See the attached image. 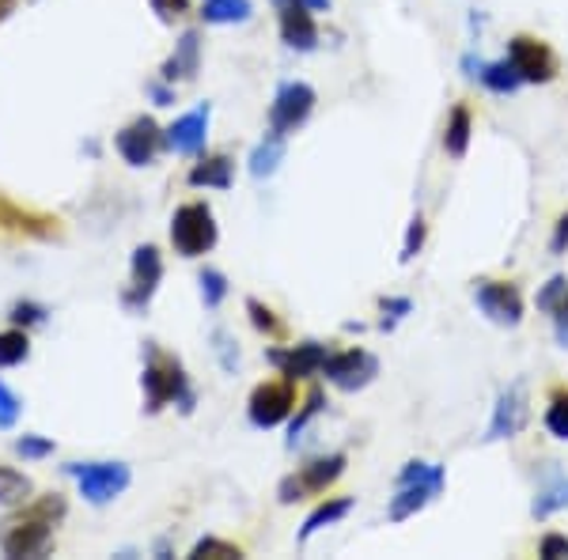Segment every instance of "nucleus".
Wrapping results in <instances>:
<instances>
[{
    "mask_svg": "<svg viewBox=\"0 0 568 560\" xmlns=\"http://www.w3.org/2000/svg\"><path fill=\"white\" fill-rule=\"evenodd\" d=\"M69 503L61 492L31 496L27 503H20L15 515H8L0 523V549L4 557H46L53 546V531L65 519Z\"/></svg>",
    "mask_w": 568,
    "mask_h": 560,
    "instance_id": "obj_1",
    "label": "nucleus"
},
{
    "mask_svg": "<svg viewBox=\"0 0 568 560\" xmlns=\"http://www.w3.org/2000/svg\"><path fill=\"white\" fill-rule=\"evenodd\" d=\"M141 390H144V410L159 413L167 405H179L182 413H194V387L182 367L179 356L164 352L156 341L144 345V372H141Z\"/></svg>",
    "mask_w": 568,
    "mask_h": 560,
    "instance_id": "obj_2",
    "label": "nucleus"
},
{
    "mask_svg": "<svg viewBox=\"0 0 568 560\" xmlns=\"http://www.w3.org/2000/svg\"><path fill=\"white\" fill-rule=\"evenodd\" d=\"M447 485V474L439 462H425V459H413L406 462V470L398 474V492L390 496V508L387 519L390 523H406L413 519L418 511H425Z\"/></svg>",
    "mask_w": 568,
    "mask_h": 560,
    "instance_id": "obj_3",
    "label": "nucleus"
},
{
    "mask_svg": "<svg viewBox=\"0 0 568 560\" xmlns=\"http://www.w3.org/2000/svg\"><path fill=\"white\" fill-rule=\"evenodd\" d=\"M216 239H220L216 216L205 202H186L174 209V216H171L174 254H182V258H202V254H209L216 246Z\"/></svg>",
    "mask_w": 568,
    "mask_h": 560,
    "instance_id": "obj_4",
    "label": "nucleus"
},
{
    "mask_svg": "<svg viewBox=\"0 0 568 560\" xmlns=\"http://www.w3.org/2000/svg\"><path fill=\"white\" fill-rule=\"evenodd\" d=\"M65 470L76 477L80 496H84L87 503H95V508L118 500L133 482L125 462H72V466H65Z\"/></svg>",
    "mask_w": 568,
    "mask_h": 560,
    "instance_id": "obj_5",
    "label": "nucleus"
},
{
    "mask_svg": "<svg viewBox=\"0 0 568 560\" xmlns=\"http://www.w3.org/2000/svg\"><path fill=\"white\" fill-rule=\"evenodd\" d=\"M346 462H349L346 454H323V459H311L300 474L285 477L281 489H277V500L295 503V500H303V496H323L341 474H346Z\"/></svg>",
    "mask_w": 568,
    "mask_h": 560,
    "instance_id": "obj_6",
    "label": "nucleus"
},
{
    "mask_svg": "<svg viewBox=\"0 0 568 560\" xmlns=\"http://www.w3.org/2000/svg\"><path fill=\"white\" fill-rule=\"evenodd\" d=\"M295 410V382L292 379H269L258 382L246 402V417H251L254 428H277L292 417Z\"/></svg>",
    "mask_w": 568,
    "mask_h": 560,
    "instance_id": "obj_7",
    "label": "nucleus"
},
{
    "mask_svg": "<svg viewBox=\"0 0 568 560\" xmlns=\"http://www.w3.org/2000/svg\"><path fill=\"white\" fill-rule=\"evenodd\" d=\"M159 280H164V254H159L152 243H141L137 251H133L130 288H125V295H122L125 311H133V315H141V311L152 303V295H156Z\"/></svg>",
    "mask_w": 568,
    "mask_h": 560,
    "instance_id": "obj_8",
    "label": "nucleus"
},
{
    "mask_svg": "<svg viewBox=\"0 0 568 560\" xmlns=\"http://www.w3.org/2000/svg\"><path fill=\"white\" fill-rule=\"evenodd\" d=\"M323 375H326V382H334L338 390L356 394V390H364L367 382H375V375H379V360H375L367 349L330 352L323 364Z\"/></svg>",
    "mask_w": 568,
    "mask_h": 560,
    "instance_id": "obj_9",
    "label": "nucleus"
},
{
    "mask_svg": "<svg viewBox=\"0 0 568 560\" xmlns=\"http://www.w3.org/2000/svg\"><path fill=\"white\" fill-rule=\"evenodd\" d=\"M508 61L516 65L523 84H554L557 80V53L542 38L516 35L508 42Z\"/></svg>",
    "mask_w": 568,
    "mask_h": 560,
    "instance_id": "obj_10",
    "label": "nucleus"
},
{
    "mask_svg": "<svg viewBox=\"0 0 568 560\" xmlns=\"http://www.w3.org/2000/svg\"><path fill=\"white\" fill-rule=\"evenodd\" d=\"M315 110V87L303 84V80H288V84L277 87L274 107H269V130L277 133H295Z\"/></svg>",
    "mask_w": 568,
    "mask_h": 560,
    "instance_id": "obj_11",
    "label": "nucleus"
},
{
    "mask_svg": "<svg viewBox=\"0 0 568 560\" xmlns=\"http://www.w3.org/2000/svg\"><path fill=\"white\" fill-rule=\"evenodd\" d=\"M474 303L490 322L519 326L523 322V295L508 280H474Z\"/></svg>",
    "mask_w": 568,
    "mask_h": 560,
    "instance_id": "obj_12",
    "label": "nucleus"
},
{
    "mask_svg": "<svg viewBox=\"0 0 568 560\" xmlns=\"http://www.w3.org/2000/svg\"><path fill=\"white\" fill-rule=\"evenodd\" d=\"M527 417H531V405H527V387H523V382H511L508 390H500V394H497L490 428H485V443L516 439L519 431L527 428Z\"/></svg>",
    "mask_w": 568,
    "mask_h": 560,
    "instance_id": "obj_13",
    "label": "nucleus"
},
{
    "mask_svg": "<svg viewBox=\"0 0 568 560\" xmlns=\"http://www.w3.org/2000/svg\"><path fill=\"white\" fill-rule=\"evenodd\" d=\"M159 144H167V141H164V130H159V125L152 122L148 114L133 118V122L125 125V130L114 137L118 156H122L130 167H148L152 159L159 156Z\"/></svg>",
    "mask_w": 568,
    "mask_h": 560,
    "instance_id": "obj_14",
    "label": "nucleus"
},
{
    "mask_svg": "<svg viewBox=\"0 0 568 560\" xmlns=\"http://www.w3.org/2000/svg\"><path fill=\"white\" fill-rule=\"evenodd\" d=\"M274 8H277V23H281V38L288 50L295 53L318 50V23L307 4H300V0H274Z\"/></svg>",
    "mask_w": 568,
    "mask_h": 560,
    "instance_id": "obj_15",
    "label": "nucleus"
},
{
    "mask_svg": "<svg viewBox=\"0 0 568 560\" xmlns=\"http://www.w3.org/2000/svg\"><path fill=\"white\" fill-rule=\"evenodd\" d=\"M0 231L23 235V239H53V235H61V220L58 216L23 209V205L8 202V197L0 194Z\"/></svg>",
    "mask_w": 568,
    "mask_h": 560,
    "instance_id": "obj_16",
    "label": "nucleus"
},
{
    "mask_svg": "<svg viewBox=\"0 0 568 560\" xmlns=\"http://www.w3.org/2000/svg\"><path fill=\"white\" fill-rule=\"evenodd\" d=\"M330 356V349L318 345V341H303L292 349H269V364L281 367L285 379H311V375H323V364Z\"/></svg>",
    "mask_w": 568,
    "mask_h": 560,
    "instance_id": "obj_17",
    "label": "nucleus"
},
{
    "mask_svg": "<svg viewBox=\"0 0 568 560\" xmlns=\"http://www.w3.org/2000/svg\"><path fill=\"white\" fill-rule=\"evenodd\" d=\"M209 114H213L209 102H202V107H194L190 114H182L171 130H164L167 148L179 151V156H197V151L205 148V141H209Z\"/></svg>",
    "mask_w": 568,
    "mask_h": 560,
    "instance_id": "obj_18",
    "label": "nucleus"
},
{
    "mask_svg": "<svg viewBox=\"0 0 568 560\" xmlns=\"http://www.w3.org/2000/svg\"><path fill=\"white\" fill-rule=\"evenodd\" d=\"M197 69H202V35L197 31H182V38L174 42V53L159 69V80L179 84V80H194Z\"/></svg>",
    "mask_w": 568,
    "mask_h": 560,
    "instance_id": "obj_19",
    "label": "nucleus"
},
{
    "mask_svg": "<svg viewBox=\"0 0 568 560\" xmlns=\"http://www.w3.org/2000/svg\"><path fill=\"white\" fill-rule=\"evenodd\" d=\"M353 508H356L353 496H326V500L318 503V508L311 511L307 519H303V526H300V541H311L318 531H326V526L341 523V519H346Z\"/></svg>",
    "mask_w": 568,
    "mask_h": 560,
    "instance_id": "obj_20",
    "label": "nucleus"
},
{
    "mask_svg": "<svg viewBox=\"0 0 568 560\" xmlns=\"http://www.w3.org/2000/svg\"><path fill=\"white\" fill-rule=\"evenodd\" d=\"M231 159L228 156H205L202 163L190 167V186H205V190H231V179H235V171H231Z\"/></svg>",
    "mask_w": 568,
    "mask_h": 560,
    "instance_id": "obj_21",
    "label": "nucleus"
},
{
    "mask_svg": "<svg viewBox=\"0 0 568 560\" xmlns=\"http://www.w3.org/2000/svg\"><path fill=\"white\" fill-rule=\"evenodd\" d=\"M285 133H277V130H269L266 133V141L258 144V148L251 151V163H246V171L254 174V179H269V174L281 167V159H285Z\"/></svg>",
    "mask_w": 568,
    "mask_h": 560,
    "instance_id": "obj_22",
    "label": "nucleus"
},
{
    "mask_svg": "<svg viewBox=\"0 0 568 560\" xmlns=\"http://www.w3.org/2000/svg\"><path fill=\"white\" fill-rule=\"evenodd\" d=\"M470 137H474V118H470L467 107H455L451 118H447V130H444V148H447V156H455V159L467 156Z\"/></svg>",
    "mask_w": 568,
    "mask_h": 560,
    "instance_id": "obj_23",
    "label": "nucleus"
},
{
    "mask_svg": "<svg viewBox=\"0 0 568 560\" xmlns=\"http://www.w3.org/2000/svg\"><path fill=\"white\" fill-rule=\"evenodd\" d=\"M478 80H482V84L490 87L493 95H511V92H519V87H523V80H519V72H516V65H511L508 58L482 65V69H478Z\"/></svg>",
    "mask_w": 568,
    "mask_h": 560,
    "instance_id": "obj_24",
    "label": "nucleus"
},
{
    "mask_svg": "<svg viewBox=\"0 0 568 560\" xmlns=\"http://www.w3.org/2000/svg\"><path fill=\"white\" fill-rule=\"evenodd\" d=\"M205 23H216V27H228V23H246L254 15L251 0H205L202 8Z\"/></svg>",
    "mask_w": 568,
    "mask_h": 560,
    "instance_id": "obj_25",
    "label": "nucleus"
},
{
    "mask_svg": "<svg viewBox=\"0 0 568 560\" xmlns=\"http://www.w3.org/2000/svg\"><path fill=\"white\" fill-rule=\"evenodd\" d=\"M31 496H35L31 477L0 462V503H4V508H20V503H27Z\"/></svg>",
    "mask_w": 568,
    "mask_h": 560,
    "instance_id": "obj_26",
    "label": "nucleus"
},
{
    "mask_svg": "<svg viewBox=\"0 0 568 560\" xmlns=\"http://www.w3.org/2000/svg\"><path fill=\"white\" fill-rule=\"evenodd\" d=\"M323 410H326V394H323V387H315L307 398H303L300 413H295V417H288V447H295V443H300L303 428H307V424L315 421Z\"/></svg>",
    "mask_w": 568,
    "mask_h": 560,
    "instance_id": "obj_27",
    "label": "nucleus"
},
{
    "mask_svg": "<svg viewBox=\"0 0 568 560\" xmlns=\"http://www.w3.org/2000/svg\"><path fill=\"white\" fill-rule=\"evenodd\" d=\"M31 356V338L23 326H12V330L0 333V367H15Z\"/></svg>",
    "mask_w": 568,
    "mask_h": 560,
    "instance_id": "obj_28",
    "label": "nucleus"
},
{
    "mask_svg": "<svg viewBox=\"0 0 568 560\" xmlns=\"http://www.w3.org/2000/svg\"><path fill=\"white\" fill-rule=\"evenodd\" d=\"M190 557L194 560H205V557L209 560H239L243 557V549H239L235 541H223V538H213L209 534V538H202L194 549H190Z\"/></svg>",
    "mask_w": 568,
    "mask_h": 560,
    "instance_id": "obj_29",
    "label": "nucleus"
},
{
    "mask_svg": "<svg viewBox=\"0 0 568 560\" xmlns=\"http://www.w3.org/2000/svg\"><path fill=\"white\" fill-rule=\"evenodd\" d=\"M246 315H251V322H254V330H262V333H269V338H281L285 333V326H281V318L274 315V311L266 307L262 300H246Z\"/></svg>",
    "mask_w": 568,
    "mask_h": 560,
    "instance_id": "obj_30",
    "label": "nucleus"
},
{
    "mask_svg": "<svg viewBox=\"0 0 568 560\" xmlns=\"http://www.w3.org/2000/svg\"><path fill=\"white\" fill-rule=\"evenodd\" d=\"M202 300L209 311H216L223 300H228V277H223L220 269H205L202 273Z\"/></svg>",
    "mask_w": 568,
    "mask_h": 560,
    "instance_id": "obj_31",
    "label": "nucleus"
},
{
    "mask_svg": "<svg viewBox=\"0 0 568 560\" xmlns=\"http://www.w3.org/2000/svg\"><path fill=\"white\" fill-rule=\"evenodd\" d=\"M546 431L554 439H568V394H565V390H557L554 402H549V410H546Z\"/></svg>",
    "mask_w": 568,
    "mask_h": 560,
    "instance_id": "obj_32",
    "label": "nucleus"
},
{
    "mask_svg": "<svg viewBox=\"0 0 568 560\" xmlns=\"http://www.w3.org/2000/svg\"><path fill=\"white\" fill-rule=\"evenodd\" d=\"M425 235H428V223H425V216H413L410 220V228H406V243H402V266H410L413 258L421 254V246H425Z\"/></svg>",
    "mask_w": 568,
    "mask_h": 560,
    "instance_id": "obj_33",
    "label": "nucleus"
},
{
    "mask_svg": "<svg viewBox=\"0 0 568 560\" xmlns=\"http://www.w3.org/2000/svg\"><path fill=\"white\" fill-rule=\"evenodd\" d=\"M46 315L50 311L43 307V303H31V300H20L12 303V311H8V318H12V326H23V330H31V326H43Z\"/></svg>",
    "mask_w": 568,
    "mask_h": 560,
    "instance_id": "obj_34",
    "label": "nucleus"
},
{
    "mask_svg": "<svg viewBox=\"0 0 568 560\" xmlns=\"http://www.w3.org/2000/svg\"><path fill=\"white\" fill-rule=\"evenodd\" d=\"M53 447H58V443H53L50 436H20V439H15V454H20V459H31V462L50 459Z\"/></svg>",
    "mask_w": 568,
    "mask_h": 560,
    "instance_id": "obj_35",
    "label": "nucleus"
},
{
    "mask_svg": "<svg viewBox=\"0 0 568 560\" xmlns=\"http://www.w3.org/2000/svg\"><path fill=\"white\" fill-rule=\"evenodd\" d=\"M379 311H383V330H395V326L413 311V300H406V295H387V300L379 303Z\"/></svg>",
    "mask_w": 568,
    "mask_h": 560,
    "instance_id": "obj_36",
    "label": "nucleus"
},
{
    "mask_svg": "<svg viewBox=\"0 0 568 560\" xmlns=\"http://www.w3.org/2000/svg\"><path fill=\"white\" fill-rule=\"evenodd\" d=\"M565 295H568V280L565 277H549L546 284H542V292H539V300H534V303H539V311L554 315V307L565 300Z\"/></svg>",
    "mask_w": 568,
    "mask_h": 560,
    "instance_id": "obj_37",
    "label": "nucleus"
},
{
    "mask_svg": "<svg viewBox=\"0 0 568 560\" xmlns=\"http://www.w3.org/2000/svg\"><path fill=\"white\" fill-rule=\"evenodd\" d=\"M20 413H23V402L4 387V379H0V428H15Z\"/></svg>",
    "mask_w": 568,
    "mask_h": 560,
    "instance_id": "obj_38",
    "label": "nucleus"
},
{
    "mask_svg": "<svg viewBox=\"0 0 568 560\" xmlns=\"http://www.w3.org/2000/svg\"><path fill=\"white\" fill-rule=\"evenodd\" d=\"M213 341H216V356H220L223 372H235V367H239V349L231 345V338H228L223 330H216Z\"/></svg>",
    "mask_w": 568,
    "mask_h": 560,
    "instance_id": "obj_39",
    "label": "nucleus"
},
{
    "mask_svg": "<svg viewBox=\"0 0 568 560\" xmlns=\"http://www.w3.org/2000/svg\"><path fill=\"white\" fill-rule=\"evenodd\" d=\"M148 4H152V12H156L164 23H174L179 15L190 12V0H148Z\"/></svg>",
    "mask_w": 568,
    "mask_h": 560,
    "instance_id": "obj_40",
    "label": "nucleus"
},
{
    "mask_svg": "<svg viewBox=\"0 0 568 560\" xmlns=\"http://www.w3.org/2000/svg\"><path fill=\"white\" fill-rule=\"evenodd\" d=\"M539 557H546V560H565V557H568V538H565V534H546V538L539 541Z\"/></svg>",
    "mask_w": 568,
    "mask_h": 560,
    "instance_id": "obj_41",
    "label": "nucleus"
},
{
    "mask_svg": "<svg viewBox=\"0 0 568 560\" xmlns=\"http://www.w3.org/2000/svg\"><path fill=\"white\" fill-rule=\"evenodd\" d=\"M554 333H557V345L568 349V295L554 307Z\"/></svg>",
    "mask_w": 568,
    "mask_h": 560,
    "instance_id": "obj_42",
    "label": "nucleus"
},
{
    "mask_svg": "<svg viewBox=\"0 0 568 560\" xmlns=\"http://www.w3.org/2000/svg\"><path fill=\"white\" fill-rule=\"evenodd\" d=\"M549 251L554 254H565L568 251V212L557 220V228H554V239H549Z\"/></svg>",
    "mask_w": 568,
    "mask_h": 560,
    "instance_id": "obj_43",
    "label": "nucleus"
},
{
    "mask_svg": "<svg viewBox=\"0 0 568 560\" xmlns=\"http://www.w3.org/2000/svg\"><path fill=\"white\" fill-rule=\"evenodd\" d=\"M148 92H152V99H156V107H171V102H174V92L167 87V80H164V84H152Z\"/></svg>",
    "mask_w": 568,
    "mask_h": 560,
    "instance_id": "obj_44",
    "label": "nucleus"
},
{
    "mask_svg": "<svg viewBox=\"0 0 568 560\" xmlns=\"http://www.w3.org/2000/svg\"><path fill=\"white\" fill-rule=\"evenodd\" d=\"M300 4H307L311 12H330V0H300Z\"/></svg>",
    "mask_w": 568,
    "mask_h": 560,
    "instance_id": "obj_45",
    "label": "nucleus"
},
{
    "mask_svg": "<svg viewBox=\"0 0 568 560\" xmlns=\"http://www.w3.org/2000/svg\"><path fill=\"white\" fill-rule=\"evenodd\" d=\"M12 8H15V0H0V23L8 20V12H12Z\"/></svg>",
    "mask_w": 568,
    "mask_h": 560,
    "instance_id": "obj_46",
    "label": "nucleus"
}]
</instances>
